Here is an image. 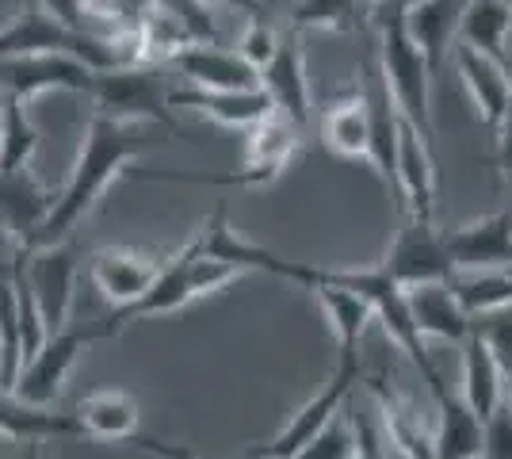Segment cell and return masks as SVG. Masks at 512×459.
I'll return each mask as SVG.
<instances>
[{
    "instance_id": "1",
    "label": "cell",
    "mask_w": 512,
    "mask_h": 459,
    "mask_svg": "<svg viewBox=\"0 0 512 459\" xmlns=\"http://www.w3.org/2000/svg\"><path fill=\"white\" fill-rule=\"evenodd\" d=\"M161 138L153 131V123H127V119H111L104 111H92L81 138L77 161L65 176V184L54 196V207L46 222L23 241L20 249H46V245H62L73 238V230L96 211V203L104 199V192L127 173V165L134 157H142L146 150H157Z\"/></svg>"
},
{
    "instance_id": "2",
    "label": "cell",
    "mask_w": 512,
    "mask_h": 459,
    "mask_svg": "<svg viewBox=\"0 0 512 459\" xmlns=\"http://www.w3.org/2000/svg\"><path fill=\"white\" fill-rule=\"evenodd\" d=\"M375 27V58L383 69L386 85L394 92V104L417 131L436 146V119H432V69H428L421 46L406 31V12L398 8H371Z\"/></svg>"
},
{
    "instance_id": "3",
    "label": "cell",
    "mask_w": 512,
    "mask_h": 459,
    "mask_svg": "<svg viewBox=\"0 0 512 459\" xmlns=\"http://www.w3.org/2000/svg\"><path fill=\"white\" fill-rule=\"evenodd\" d=\"M302 153V131L283 115H264L245 131V161L230 173H161L134 169V180H169V184H203V188H268L287 173V165Z\"/></svg>"
},
{
    "instance_id": "4",
    "label": "cell",
    "mask_w": 512,
    "mask_h": 459,
    "mask_svg": "<svg viewBox=\"0 0 512 459\" xmlns=\"http://www.w3.org/2000/svg\"><path fill=\"white\" fill-rule=\"evenodd\" d=\"M27 54H73L85 66L115 69V50L104 35H92L81 27H69L58 16H50L39 0H20V12L8 27H0V62L4 58H27Z\"/></svg>"
},
{
    "instance_id": "5",
    "label": "cell",
    "mask_w": 512,
    "mask_h": 459,
    "mask_svg": "<svg viewBox=\"0 0 512 459\" xmlns=\"http://www.w3.org/2000/svg\"><path fill=\"white\" fill-rule=\"evenodd\" d=\"M172 85L165 81L161 66H115L100 69L88 100L96 104L92 111H104L111 119H127V123H153L161 131L180 134L176 111L169 104Z\"/></svg>"
},
{
    "instance_id": "6",
    "label": "cell",
    "mask_w": 512,
    "mask_h": 459,
    "mask_svg": "<svg viewBox=\"0 0 512 459\" xmlns=\"http://www.w3.org/2000/svg\"><path fill=\"white\" fill-rule=\"evenodd\" d=\"M360 379H363V372H356V368H337V364H333L329 383H325L318 394H310L299 410L283 421V429H279L276 437L268 440V444L245 448L237 459H295L302 448L333 421V414L341 410L344 402L356 394V383H360Z\"/></svg>"
},
{
    "instance_id": "7",
    "label": "cell",
    "mask_w": 512,
    "mask_h": 459,
    "mask_svg": "<svg viewBox=\"0 0 512 459\" xmlns=\"http://www.w3.org/2000/svg\"><path fill=\"white\" fill-rule=\"evenodd\" d=\"M92 345H96L92 322H69L65 329L50 333L43 349L20 368V379H16L12 394H20L23 402H35V406H54L58 394L65 391V379L73 372V364Z\"/></svg>"
},
{
    "instance_id": "8",
    "label": "cell",
    "mask_w": 512,
    "mask_h": 459,
    "mask_svg": "<svg viewBox=\"0 0 512 459\" xmlns=\"http://www.w3.org/2000/svg\"><path fill=\"white\" fill-rule=\"evenodd\" d=\"M360 85L371 104V169L383 180L386 196L394 199L398 215H402V196H398V131H402V111L394 104V92L386 85L375 46H367L360 58Z\"/></svg>"
},
{
    "instance_id": "9",
    "label": "cell",
    "mask_w": 512,
    "mask_h": 459,
    "mask_svg": "<svg viewBox=\"0 0 512 459\" xmlns=\"http://www.w3.org/2000/svg\"><path fill=\"white\" fill-rule=\"evenodd\" d=\"M383 268L390 272V280H398L406 291L421 284H448L455 272L448 245H444V230H436V222L409 219V215H402V226L386 249Z\"/></svg>"
},
{
    "instance_id": "10",
    "label": "cell",
    "mask_w": 512,
    "mask_h": 459,
    "mask_svg": "<svg viewBox=\"0 0 512 459\" xmlns=\"http://www.w3.org/2000/svg\"><path fill=\"white\" fill-rule=\"evenodd\" d=\"M96 81V69L85 66L73 54H27V58H4L0 62V96L35 100L43 92H77L88 96Z\"/></svg>"
},
{
    "instance_id": "11",
    "label": "cell",
    "mask_w": 512,
    "mask_h": 459,
    "mask_svg": "<svg viewBox=\"0 0 512 459\" xmlns=\"http://www.w3.org/2000/svg\"><path fill=\"white\" fill-rule=\"evenodd\" d=\"M169 257L153 253V249H130V245H107V249H96L88 257V280L92 287L104 295L111 310L119 306L138 303L146 291L153 287V280L161 276Z\"/></svg>"
},
{
    "instance_id": "12",
    "label": "cell",
    "mask_w": 512,
    "mask_h": 459,
    "mask_svg": "<svg viewBox=\"0 0 512 459\" xmlns=\"http://www.w3.org/2000/svg\"><path fill=\"white\" fill-rule=\"evenodd\" d=\"M260 88L268 92L272 111L291 119L302 134L314 123V92H310V73H306V50H302V31H283L279 50L272 62L260 69Z\"/></svg>"
},
{
    "instance_id": "13",
    "label": "cell",
    "mask_w": 512,
    "mask_h": 459,
    "mask_svg": "<svg viewBox=\"0 0 512 459\" xmlns=\"http://www.w3.org/2000/svg\"><path fill=\"white\" fill-rule=\"evenodd\" d=\"M20 253L46 314V326H50V333H58L69 326V314H73V291H77V276H81L77 249L62 241V245H46V249H31V253L20 249Z\"/></svg>"
},
{
    "instance_id": "14",
    "label": "cell",
    "mask_w": 512,
    "mask_h": 459,
    "mask_svg": "<svg viewBox=\"0 0 512 459\" xmlns=\"http://www.w3.org/2000/svg\"><path fill=\"white\" fill-rule=\"evenodd\" d=\"M172 111H195L203 119H211L218 127H230V131H249L256 127L264 115H272V100L264 88H234V92H222V88H195V85H172L169 92Z\"/></svg>"
},
{
    "instance_id": "15",
    "label": "cell",
    "mask_w": 512,
    "mask_h": 459,
    "mask_svg": "<svg viewBox=\"0 0 512 459\" xmlns=\"http://www.w3.org/2000/svg\"><path fill=\"white\" fill-rule=\"evenodd\" d=\"M318 138L333 157L371 165V104H367L360 77H356V85L344 88L341 96H333V104L321 111Z\"/></svg>"
},
{
    "instance_id": "16",
    "label": "cell",
    "mask_w": 512,
    "mask_h": 459,
    "mask_svg": "<svg viewBox=\"0 0 512 459\" xmlns=\"http://www.w3.org/2000/svg\"><path fill=\"white\" fill-rule=\"evenodd\" d=\"M444 245H448L455 272L512 268V211H497V215H486V219L444 230Z\"/></svg>"
},
{
    "instance_id": "17",
    "label": "cell",
    "mask_w": 512,
    "mask_h": 459,
    "mask_svg": "<svg viewBox=\"0 0 512 459\" xmlns=\"http://www.w3.org/2000/svg\"><path fill=\"white\" fill-rule=\"evenodd\" d=\"M398 196H402V215L432 222L436 215V146L409 119H402V131H398Z\"/></svg>"
},
{
    "instance_id": "18",
    "label": "cell",
    "mask_w": 512,
    "mask_h": 459,
    "mask_svg": "<svg viewBox=\"0 0 512 459\" xmlns=\"http://www.w3.org/2000/svg\"><path fill=\"white\" fill-rule=\"evenodd\" d=\"M169 69L180 73L195 88H260V69H253L237 50H226L222 43H188L169 58Z\"/></svg>"
},
{
    "instance_id": "19",
    "label": "cell",
    "mask_w": 512,
    "mask_h": 459,
    "mask_svg": "<svg viewBox=\"0 0 512 459\" xmlns=\"http://www.w3.org/2000/svg\"><path fill=\"white\" fill-rule=\"evenodd\" d=\"M451 66L459 73L463 88L470 92L474 108H478V119L486 127H497L505 119V111L512 108V77L509 66L497 62L490 54L474 50L467 43H455V54H451Z\"/></svg>"
},
{
    "instance_id": "20",
    "label": "cell",
    "mask_w": 512,
    "mask_h": 459,
    "mask_svg": "<svg viewBox=\"0 0 512 459\" xmlns=\"http://www.w3.org/2000/svg\"><path fill=\"white\" fill-rule=\"evenodd\" d=\"M54 196L58 192L46 188L31 165L16 169V173H0V234L23 245L46 222Z\"/></svg>"
},
{
    "instance_id": "21",
    "label": "cell",
    "mask_w": 512,
    "mask_h": 459,
    "mask_svg": "<svg viewBox=\"0 0 512 459\" xmlns=\"http://www.w3.org/2000/svg\"><path fill=\"white\" fill-rule=\"evenodd\" d=\"M314 299H318L321 314H325V322H329L333 337H337V368H356V372H363L360 345L367 326L375 322V306L367 303L363 295L337 284L314 287Z\"/></svg>"
},
{
    "instance_id": "22",
    "label": "cell",
    "mask_w": 512,
    "mask_h": 459,
    "mask_svg": "<svg viewBox=\"0 0 512 459\" xmlns=\"http://www.w3.org/2000/svg\"><path fill=\"white\" fill-rule=\"evenodd\" d=\"M463 12H467V0H421L406 12V31L413 35V43L421 46L432 77L444 73V66L455 54Z\"/></svg>"
},
{
    "instance_id": "23",
    "label": "cell",
    "mask_w": 512,
    "mask_h": 459,
    "mask_svg": "<svg viewBox=\"0 0 512 459\" xmlns=\"http://www.w3.org/2000/svg\"><path fill=\"white\" fill-rule=\"evenodd\" d=\"M62 437H81V421L69 410H54V406H35L23 402L20 394L0 387V440L12 444H31V440H62Z\"/></svg>"
},
{
    "instance_id": "24",
    "label": "cell",
    "mask_w": 512,
    "mask_h": 459,
    "mask_svg": "<svg viewBox=\"0 0 512 459\" xmlns=\"http://www.w3.org/2000/svg\"><path fill=\"white\" fill-rule=\"evenodd\" d=\"M505 379H509V372H505L497 349L474 329L467 341H463V398H467V406L482 421H490L493 410L509 398Z\"/></svg>"
},
{
    "instance_id": "25",
    "label": "cell",
    "mask_w": 512,
    "mask_h": 459,
    "mask_svg": "<svg viewBox=\"0 0 512 459\" xmlns=\"http://www.w3.org/2000/svg\"><path fill=\"white\" fill-rule=\"evenodd\" d=\"M73 414L81 421V437L88 440L115 444V440H138V433H142V410H138V402L127 391H115V387L92 391L88 398H81L73 406Z\"/></svg>"
},
{
    "instance_id": "26",
    "label": "cell",
    "mask_w": 512,
    "mask_h": 459,
    "mask_svg": "<svg viewBox=\"0 0 512 459\" xmlns=\"http://www.w3.org/2000/svg\"><path fill=\"white\" fill-rule=\"evenodd\" d=\"M409 310L413 322L425 333V341H448V345H463L474 333V318L459 306L455 291L448 284H421L409 287Z\"/></svg>"
},
{
    "instance_id": "27",
    "label": "cell",
    "mask_w": 512,
    "mask_h": 459,
    "mask_svg": "<svg viewBox=\"0 0 512 459\" xmlns=\"http://www.w3.org/2000/svg\"><path fill=\"white\" fill-rule=\"evenodd\" d=\"M436 429H432V459H482L486 421L467 406V398L436 394Z\"/></svg>"
},
{
    "instance_id": "28",
    "label": "cell",
    "mask_w": 512,
    "mask_h": 459,
    "mask_svg": "<svg viewBox=\"0 0 512 459\" xmlns=\"http://www.w3.org/2000/svg\"><path fill=\"white\" fill-rule=\"evenodd\" d=\"M509 35H512V4L505 0H467L463 27H459V43L474 46L482 54H490L497 62L509 66Z\"/></svg>"
},
{
    "instance_id": "29",
    "label": "cell",
    "mask_w": 512,
    "mask_h": 459,
    "mask_svg": "<svg viewBox=\"0 0 512 459\" xmlns=\"http://www.w3.org/2000/svg\"><path fill=\"white\" fill-rule=\"evenodd\" d=\"M448 287L470 318H486L512 306V268H478V272H451Z\"/></svg>"
},
{
    "instance_id": "30",
    "label": "cell",
    "mask_w": 512,
    "mask_h": 459,
    "mask_svg": "<svg viewBox=\"0 0 512 459\" xmlns=\"http://www.w3.org/2000/svg\"><path fill=\"white\" fill-rule=\"evenodd\" d=\"M39 153V127L27 111V100L0 96V173L27 169Z\"/></svg>"
},
{
    "instance_id": "31",
    "label": "cell",
    "mask_w": 512,
    "mask_h": 459,
    "mask_svg": "<svg viewBox=\"0 0 512 459\" xmlns=\"http://www.w3.org/2000/svg\"><path fill=\"white\" fill-rule=\"evenodd\" d=\"M360 0H295L291 27L295 31H356Z\"/></svg>"
},
{
    "instance_id": "32",
    "label": "cell",
    "mask_w": 512,
    "mask_h": 459,
    "mask_svg": "<svg viewBox=\"0 0 512 459\" xmlns=\"http://www.w3.org/2000/svg\"><path fill=\"white\" fill-rule=\"evenodd\" d=\"M237 276H245L234 261H222V257H211L203 253V226H199V245L192 253V264H188V284H192V295L203 299V295H218L234 284Z\"/></svg>"
},
{
    "instance_id": "33",
    "label": "cell",
    "mask_w": 512,
    "mask_h": 459,
    "mask_svg": "<svg viewBox=\"0 0 512 459\" xmlns=\"http://www.w3.org/2000/svg\"><path fill=\"white\" fill-rule=\"evenodd\" d=\"M352 448H356V425H352V410L344 402L333 414V421L295 459H352Z\"/></svg>"
},
{
    "instance_id": "34",
    "label": "cell",
    "mask_w": 512,
    "mask_h": 459,
    "mask_svg": "<svg viewBox=\"0 0 512 459\" xmlns=\"http://www.w3.org/2000/svg\"><path fill=\"white\" fill-rule=\"evenodd\" d=\"M279 39H283V31L268 16H249L241 39H237V54L253 69H264L272 62V54L279 50Z\"/></svg>"
},
{
    "instance_id": "35",
    "label": "cell",
    "mask_w": 512,
    "mask_h": 459,
    "mask_svg": "<svg viewBox=\"0 0 512 459\" xmlns=\"http://www.w3.org/2000/svg\"><path fill=\"white\" fill-rule=\"evenodd\" d=\"M172 20L188 31L192 43H218V23L211 16V0H157Z\"/></svg>"
},
{
    "instance_id": "36",
    "label": "cell",
    "mask_w": 512,
    "mask_h": 459,
    "mask_svg": "<svg viewBox=\"0 0 512 459\" xmlns=\"http://www.w3.org/2000/svg\"><path fill=\"white\" fill-rule=\"evenodd\" d=\"M482 459H512V394L493 410L490 421H486Z\"/></svg>"
},
{
    "instance_id": "37",
    "label": "cell",
    "mask_w": 512,
    "mask_h": 459,
    "mask_svg": "<svg viewBox=\"0 0 512 459\" xmlns=\"http://www.w3.org/2000/svg\"><path fill=\"white\" fill-rule=\"evenodd\" d=\"M474 329L497 349L501 364H505V372L512 375V306L497 310V314H486V318H474Z\"/></svg>"
},
{
    "instance_id": "38",
    "label": "cell",
    "mask_w": 512,
    "mask_h": 459,
    "mask_svg": "<svg viewBox=\"0 0 512 459\" xmlns=\"http://www.w3.org/2000/svg\"><path fill=\"white\" fill-rule=\"evenodd\" d=\"M352 425H356V448L352 459H386V437L379 421L367 410H352Z\"/></svg>"
},
{
    "instance_id": "39",
    "label": "cell",
    "mask_w": 512,
    "mask_h": 459,
    "mask_svg": "<svg viewBox=\"0 0 512 459\" xmlns=\"http://www.w3.org/2000/svg\"><path fill=\"white\" fill-rule=\"evenodd\" d=\"M497 131V153H493V169L501 176V184L512 192V108L505 111V119L493 127Z\"/></svg>"
},
{
    "instance_id": "40",
    "label": "cell",
    "mask_w": 512,
    "mask_h": 459,
    "mask_svg": "<svg viewBox=\"0 0 512 459\" xmlns=\"http://www.w3.org/2000/svg\"><path fill=\"white\" fill-rule=\"evenodd\" d=\"M50 16H58L69 27H81L85 31V0H39Z\"/></svg>"
},
{
    "instance_id": "41",
    "label": "cell",
    "mask_w": 512,
    "mask_h": 459,
    "mask_svg": "<svg viewBox=\"0 0 512 459\" xmlns=\"http://www.w3.org/2000/svg\"><path fill=\"white\" fill-rule=\"evenodd\" d=\"M214 4L237 8V12H245V16H268V4H264V0H214Z\"/></svg>"
},
{
    "instance_id": "42",
    "label": "cell",
    "mask_w": 512,
    "mask_h": 459,
    "mask_svg": "<svg viewBox=\"0 0 512 459\" xmlns=\"http://www.w3.org/2000/svg\"><path fill=\"white\" fill-rule=\"evenodd\" d=\"M20 459H43V444H39V440H31V444L23 448V456H20Z\"/></svg>"
},
{
    "instance_id": "43",
    "label": "cell",
    "mask_w": 512,
    "mask_h": 459,
    "mask_svg": "<svg viewBox=\"0 0 512 459\" xmlns=\"http://www.w3.org/2000/svg\"><path fill=\"white\" fill-rule=\"evenodd\" d=\"M386 8H398V12H409L413 4H421V0H383Z\"/></svg>"
},
{
    "instance_id": "44",
    "label": "cell",
    "mask_w": 512,
    "mask_h": 459,
    "mask_svg": "<svg viewBox=\"0 0 512 459\" xmlns=\"http://www.w3.org/2000/svg\"><path fill=\"white\" fill-rule=\"evenodd\" d=\"M363 8H379V4H383V0H360Z\"/></svg>"
},
{
    "instance_id": "45",
    "label": "cell",
    "mask_w": 512,
    "mask_h": 459,
    "mask_svg": "<svg viewBox=\"0 0 512 459\" xmlns=\"http://www.w3.org/2000/svg\"><path fill=\"white\" fill-rule=\"evenodd\" d=\"M509 379H512V375H509Z\"/></svg>"
},
{
    "instance_id": "46",
    "label": "cell",
    "mask_w": 512,
    "mask_h": 459,
    "mask_svg": "<svg viewBox=\"0 0 512 459\" xmlns=\"http://www.w3.org/2000/svg\"><path fill=\"white\" fill-rule=\"evenodd\" d=\"M0 459H4V456H0Z\"/></svg>"
}]
</instances>
